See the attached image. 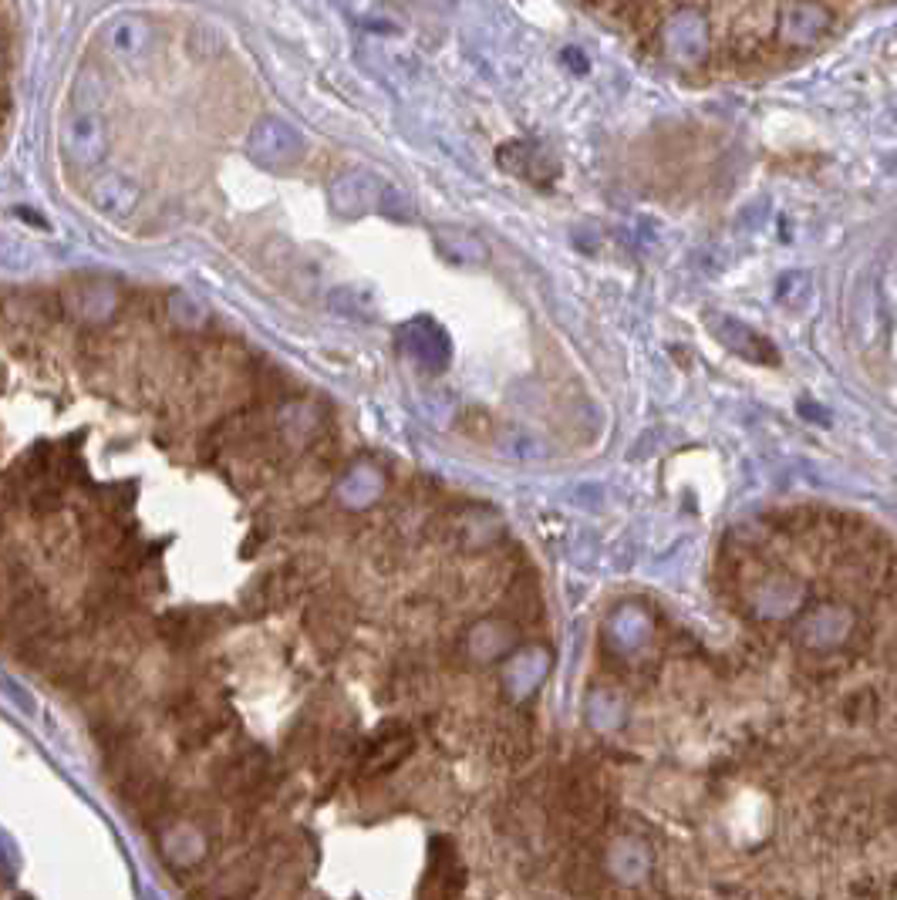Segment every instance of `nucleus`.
<instances>
[{"label":"nucleus","mask_w":897,"mask_h":900,"mask_svg":"<svg viewBox=\"0 0 897 900\" xmlns=\"http://www.w3.org/2000/svg\"><path fill=\"white\" fill-rule=\"evenodd\" d=\"M0 870H4L7 877L17 870V850H14L11 836H7L4 830H0Z\"/></svg>","instance_id":"11"},{"label":"nucleus","mask_w":897,"mask_h":900,"mask_svg":"<svg viewBox=\"0 0 897 900\" xmlns=\"http://www.w3.org/2000/svg\"><path fill=\"white\" fill-rule=\"evenodd\" d=\"M102 142H105L102 129H98L92 115L71 118L65 132H61V149H65L68 159H78V162H92L98 156V149H102Z\"/></svg>","instance_id":"8"},{"label":"nucleus","mask_w":897,"mask_h":900,"mask_svg":"<svg viewBox=\"0 0 897 900\" xmlns=\"http://www.w3.org/2000/svg\"><path fill=\"white\" fill-rule=\"evenodd\" d=\"M459 887H462V867L456 850H452V843L436 840V847H432V867L422 880L419 900H452L459 894Z\"/></svg>","instance_id":"7"},{"label":"nucleus","mask_w":897,"mask_h":900,"mask_svg":"<svg viewBox=\"0 0 897 900\" xmlns=\"http://www.w3.org/2000/svg\"><path fill=\"white\" fill-rule=\"evenodd\" d=\"M409 752H412V732L405 729L402 722H392L388 729H382L368 742L361 772H365V776H382V772L395 769V762H402Z\"/></svg>","instance_id":"6"},{"label":"nucleus","mask_w":897,"mask_h":900,"mask_svg":"<svg viewBox=\"0 0 897 900\" xmlns=\"http://www.w3.org/2000/svg\"><path fill=\"white\" fill-rule=\"evenodd\" d=\"M159 638L176 651H196L203 641H210L220 627V611L206 607H179L159 617Z\"/></svg>","instance_id":"3"},{"label":"nucleus","mask_w":897,"mask_h":900,"mask_svg":"<svg viewBox=\"0 0 897 900\" xmlns=\"http://www.w3.org/2000/svg\"><path fill=\"white\" fill-rule=\"evenodd\" d=\"M506 614L513 617V624L530 627L543 621V597L533 577H516L510 594H506Z\"/></svg>","instance_id":"9"},{"label":"nucleus","mask_w":897,"mask_h":900,"mask_svg":"<svg viewBox=\"0 0 897 900\" xmlns=\"http://www.w3.org/2000/svg\"><path fill=\"white\" fill-rule=\"evenodd\" d=\"M688 85L800 65L881 0H577Z\"/></svg>","instance_id":"1"},{"label":"nucleus","mask_w":897,"mask_h":900,"mask_svg":"<svg viewBox=\"0 0 897 900\" xmlns=\"http://www.w3.org/2000/svg\"><path fill=\"white\" fill-rule=\"evenodd\" d=\"M304 631L321 654H328V658L338 654L351 634V600L334 594L314 597L304 611Z\"/></svg>","instance_id":"2"},{"label":"nucleus","mask_w":897,"mask_h":900,"mask_svg":"<svg viewBox=\"0 0 897 900\" xmlns=\"http://www.w3.org/2000/svg\"><path fill=\"white\" fill-rule=\"evenodd\" d=\"M301 152H304L301 135H297L287 122H280V118H264L250 135V156L257 159L260 166L294 162V159H301Z\"/></svg>","instance_id":"4"},{"label":"nucleus","mask_w":897,"mask_h":900,"mask_svg":"<svg viewBox=\"0 0 897 900\" xmlns=\"http://www.w3.org/2000/svg\"><path fill=\"white\" fill-rule=\"evenodd\" d=\"M14 21H11V4L0 0V132L7 125V112H11V61H14Z\"/></svg>","instance_id":"10"},{"label":"nucleus","mask_w":897,"mask_h":900,"mask_svg":"<svg viewBox=\"0 0 897 900\" xmlns=\"http://www.w3.org/2000/svg\"><path fill=\"white\" fill-rule=\"evenodd\" d=\"M257 874H260V860H237L230 867H223L220 874H213L210 880H203L193 890V900H247V894H253L257 887Z\"/></svg>","instance_id":"5"}]
</instances>
